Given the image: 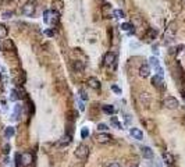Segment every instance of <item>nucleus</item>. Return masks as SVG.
Instances as JSON below:
<instances>
[{
  "instance_id": "dca6fc26",
  "label": "nucleus",
  "mask_w": 185,
  "mask_h": 167,
  "mask_svg": "<svg viewBox=\"0 0 185 167\" xmlns=\"http://www.w3.org/2000/svg\"><path fill=\"white\" fill-rule=\"evenodd\" d=\"M121 29H123V31H125V32H128V33H134V32H135L134 27L131 24H128V22H123V24H121Z\"/></svg>"
},
{
  "instance_id": "72a5a7b5",
  "label": "nucleus",
  "mask_w": 185,
  "mask_h": 167,
  "mask_svg": "<svg viewBox=\"0 0 185 167\" xmlns=\"http://www.w3.org/2000/svg\"><path fill=\"white\" fill-rule=\"evenodd\" d=\"M0 49H1V42H0Z\"/></svg>"
},
{
  "instance_id": "ddd939ff",
  "label": "nucleus",
  "mask_w": 185,
  "mask_h": 167,
  "mask_svg": "<svg viewBox=\"0 0 185 167\" xmlns=\"http://www.w3.org/2000/svg\"><path fill=\"white\" fill-rule=\"evenodd\" d=\"M129 134L132 135V138L138 139V141H141V139L143 138V132H142L139 128H131V130H129Z\"/></svg>"
},
{
  "instance_id": "c756f323",
  "label": "nucleus",
  "mask_w": 185,
  "mask_h": 167,
  "mask_svg": "<svg viewBox=\"0 0 185 167\" xmlns=\"http://www.w3.org/2000/svg\"><path fill=\"white\" fill-rule=\"evenodd\" d=\"M111 91L113 92H116V94H118V95H121V89L117 85H111Z\"/></svg>"
},
{
  "instance_id": "aec40b11",
  "label": "nucleus",
  "mask_w": 185,
  "mask_h": 167,
  "mask_svg": "<svg viewBox=\"0 0 185 167\" xmlns=\"http://www.w3.org/2000/svg\"><path fill=\"white\" fill-rule=\"evenodd\" d=\"M110 122H111V125H114L117 130H123V124L118 121V118L117 117H110Z\"/></svg>"
},
{
  "instance_id": "f03ea898",
  "label": "nucleus",
  "mask_w": 185,
  "mask_h": 167,
  "mask_svg": "<svg viewBox=\"0 0 185 167\" xmlns=\"http://www.w3.org/2000/svg\"><path fill=\"white\" fill-rule=\"evenodd\" d=\"M75 156L78 157V159H86L89 156V148L85 145V143H81V145H78L75 149Z\"/></svg>"
},
{
  "instance_id": "bb28decb",
  "label": "nucleus",
  "mask_w": 185,
  "mask_h": 167,
  "mask_svg": "<svg viewBox=\"0 0 185 167\" xmlns=\"http://www.w3.org/2000/svg\"><path fill=\"white\" fill-rule=\"evenodd\" d=\"M81 137H82V138H88L89 137V130L88 128H86V127H84V128H82V130H81Z\"/></svg>"
},
{
  "instance_id": "423d86ee",
  "label": "nucleus",
  "mask_w": 185,
  "mask_h": 167,
  "mask_svg": "<svg viewBox=\"0 0 185 167\" xmlns=\"http://www.w3.org/2000/svg\"><path fill=\"white\" fill-rule=\"evenodd\" d=\"M32 153L31 152H24V153H21V163L22 166H29V164L32 163Z\"/></svg>"
},
{
  "instance_id": "cd10ccee",
  "label": "nucleus",
  "mask_w": 185,
  "mask_h": 167,
  "mask_svg": "<svg viewBox=\"0 0 185 167\" xmlns=\"http://www.w3.org/2000/svg\"><path fill=\"white\" fill-rule=\"evenodd\" d=\"M17 99H18V95H17V91H16V89H11V94H10V100H13V102H16Z\"/></svg>"
},
{
  "instance_id": "7c9ffc66",
  "label": "nucleus",
  "mask_w": 185,
  "mask_h": 167,
  "mask_svg": "<svg viewBox=\"0 0 185 167\" xmlns=\"http://www.w3.org/2000/svg\"><path fill=\"white\" fill-rule=\"evenodd\" d=\"M45 35H48V36H53V35H54V31H52V29H46V31H45Z\"/></svg>"
},
{
  "instance_id": "6e6552de",
  "label": "nucleus",
  "mask_w": 185,
  "mask_h": 167,
  "mask_svg": "<svg viewBox=\"0 0 185 167\" xmlns=\"http://www.w3.org/2000/svg\"><path fill=\"white\" fill-rule=\"evenodd\" d=\"M152 85L155 86V88H163V85H164L163 75H159V74H156V75L152 78Z\"/></svg>"
},
{
  "instance_id": "9b49d317",
  "label": "nucleus",
  "mask_w": 185,
  "mask_h": 167,
  "mask_svg": "<svg viewBox=\"0 0 185 167\" xmlns=\"http://www.w3.org/2000/svg\"><path fill=\"white\" fill-rule=\"evenodd\" d=\"M86 84H88V86H89V88H92V89H95V91L100 89V82L97 81L96 78H93V77L88 78V81H86Z\"/></svg>"
},
{
  "instance_id": "6ab92c4d",
  "label": "nucleus",
  "mask_w": 185,
  "mask_h": 167,
  "mask_svg": "<svg viewBox=\"0 0 185 167\" xmlns=\"http://www.w3.org/2000/svg\"><path fill=\"white\" fill-rule=\"evenodd\" d=\"M156 35H157V32L155 29H149L148 33H146V42H152L156 38Z\"/></svg>"
},
{
  "instance_id": "0eeeda50",
  "label": "nucleus",
  "mask_w": 185,
  "mask_h": 167,
  "mask_svg": "<svg viewBox=\"0 0 185 167\" xmlns=\"http://www.w3.org/2000/svg\"><path fill=\"white\" fill-rule=\"evenodd\" d=\"M149 63H150V65L157 71L159 75H163V68L160 67V63L157 60V57H150V59H149Z\"/></svg>"
},
{
  "instance_id": "393cba45",
  "label": "nucleus",
  "mask_w": 185,
  "mask_h": 167,
  "mask_svg": "<svg viewBox=\"0 0 185 167\" xmlns=\"http://www.w3.org/2000/svg\"><path fill=\"white\" fill-rule=\"evenodd\" d=\"M113 14H114L117 18H124V17H125V13L123 11V10H114V11H113Z\"/></svg>"
},
{
  "instance_id": "2eb2a0df",
  "label": "nucleus",
  "mask_w": 185,
  "mask_h": 167,
  "mask_svg": "<svg viewBox=\"0 0 185 167\" xmlns=\"http://www.w3.org/2000/svg\"><path fill=\"white\" fill-rule=\"evenodd\" d=\"M73 68L75 70L77 73H81V71H84V68H85V64L82 63V61H74L73 63Z\"/></svg>"
},
{
  "instance_id": "b1692460",
  "label": "nucleus",
  "mask_w": 185,
  "mask_h": 167,
  "mask_svg": "<svg viewBox=\"0 0 185 167\" xmlns=\"http://www.w3.org/2000/svg\"><path fill=\"white\" fill-rule=\"evenodd\" d=\"M20 111H21V106H20V105H17V106H16V110H14V114H13V120H18Z\"/></svg>"
},
{
  "instance_id": "f3484780",
  "label": "nucleus",
  "mask_w": 185,
  "mask_h": 167,
  "mask_svg": "<svg viewBox=\"0 0 185 167\" xmlns=\"http://www.w3.org/2000/svg\"><path fill=\"white\" fill-rule=\"evenodd\" d=\"M14 134H16V130H14V127H7L6 130H4V137L7 139H10L11 137H14Z\"/></svg>"
},
{
  "instance_id": "a878e982",
  "label": "nucleus",
  "mask_w": 185,
  "mask_h": 167,
  "mask_svg": "<svg viewBox=\"0 0 185 167\" xmlns=\"http://www.w3.org/2000/svg\"><path fill=\"white\" fill-rule=\"evenodd\" d=\"M109 130V127H107V124H103V122H100V124H97V131H100V132H103V131H107Z\"/></svg>"
},
{
  "instance_id": "a211bd4d",
  "label": "nucleus",
  "mask_w": 185,
  "mask_h": 167,
  "mask_svg": "<svg viewBox=\"0 0 185 167\" xmlns=\"http://www.w3.org/2000/svg\"><path fill=\"white\" fill-rule=\"evenodd\" d=\"M103 111H105L106 114H109V116H113V114L116 113V109H114V106H111V105H105V106H103Z\"/></svg>"
},
{
  "instance_id": "20e7f679",
  "label": "nucleus",
  "mask_w": 185,
  "mask_h": 167,
  "mask_svg": "<svg viewBox=\"0 0 185 167\" xmlns=\"http://www.w3.org/2000/svg\"><path fill=\"white\" fill-rule=\"evenodd\" d=\"M116 63V53H113V52H109V53H106L105 57H103V65L106 67H110Z\"/></svg>"
},
{
  "instance_id": "473e14b6",
  "label": "nucleus",
  "mask_w": 185,
  "mask_h": 167,
  "mask_svg": "<svg viewBox=\"0 0 185 167\" xmlns=\"http://www.w3.org/2000/svg\"><path fill=\"white\" fill-rule=\"evenodd\" d=\"M109 167H121V166H120V164H118V163H111Z\"/></svg>"
},
{
  "instance_id": "39448f33",
  "label": "nucleus",
  "mask_w": 185,
  "mask_h": 167,
  "mask_svg": "<svg viewBox=\"0 0 185 167\" xmlns=\"http://www.w3.org/2000/svg\"><path fill=\"white\" fill-rule=\"evenodd\" d=\"M96 141L99 143H109L111 141V135H109L107 132H97Z\"/></svg>"
},
{
  "instance_id": "1a4fd4ad",
  "label": "nucleus",
  "mask_w": 185,
  "mask_h": 167,
  "mask_svg": "<svg viewBox=\"0 0 185 167\" xmlns=\"http://www.w3.org/2000/svg\"><path fill=\"white\" fill-rule=\"evenodd\" d=\"M22 14H25V16H32L33 13H35V6H33L32 3H27L22 6Z\"/></svg>"
},
{
  "instance_id": "c85d7f7f",
  "label": "nucleus",
  "mask_w": 185,
  "mask_h": 167,
  "mask_svg": "<svg viewBox=\"0 0 185 167\" xmlns=\"http://www.w3.org/2000/svg\"><path fill=\"white\" fill-rule=\"evenodd\" d=\"M79 95H81V99H82V100H88V95H86V92H85L84 89L79 91Z\"/></svg>"
},
{
  "instance_id": "2f4dec72",
  "label": "nucleus",
  "mask_w": 185,
  "mask_h": 167,
  "mask_svg": "<svg viewBox=\"0 0 185 167\" xmlns=\"http://www.w3.org/2000/svg\"><path fill=\"white\" fill-rule=\"evenodd\" d=\"M78 106H79V110H81V111H84V110H85V106H84V103H82V102L78 103Z\"/></svg>"
},
{
  "instance_id": "4be33fe9",
  "label": "nucleus",
  "mask_w": 185,
  "mask_h": 167,
  "mask_svg": "<svg viewBox=\"0 0 185 167\" xmlns=\"http://www.w3.org/2000/svg\"><path fill=\"white\" fill-rule=\"evenodd\" d=\"M163 159L166 160V163L167 164L174 163V157H173V155H170V153H163Z\"/></svg>"
},
{
  "instance_id": "412c9836",
  "label": "nucleus",
  "mask_w": 185,
  "mask_h": 167,
  "mask_svg": "<svg viewBox=\"0 0 185 167\" xmlns=\"http://www.w3.org/2000/svg\"><path fill=\"white\" fill-rule=\"evenodd\" d=\"M7 33H8V29L6 25L3 24H0V39H3V38L7 36Z\"/></svg>"
},
{
  "instance_id": "5701e85b",
  "label": "nucleus",
  "mask_w": 185,
  "mask_h": 167,
  "mask_svg": "<svg viewBox=\"0 0 185 167\" xmlns=\"http://www.w3.org/2000/svg\"><path fill=\"white\" fill-rule=\"evenodd\" d=\"M13 16H14V13L10 11V10H7V11H3V13H1V18H4V20H8V18H11Z\"/></svg>"
},
{
  "instance_id": "9d476101",
  "label": "nucleus",
  "mask_w": 185,
  "mask_h": 167,
  "mask_svg": "<svg viewBox=\"0 0 185 167\" xmlns=\"http://www.w3.org/2000/svg\"><path fill=\"white\" fill-rule=\"evenodd\" d=\"M139 75L142 78H148L150 75V65L149 64H142L139 67Z\"/></svg>"
},
{
  "instance_id": "f8f14e48",
  "label": "nucleus",
  "mask_w": 185,
  "mask_h": 167,
  "mask_svg": "<svg viewBox=\"0 0 185 167\" xmlns=\"http://www.w3.org/2000/svg\"><path fill=\"white\" fill-rule=\"evenodd\" d=\"M174 32H175V28H174V24H171L164 33V41H167V42L171 41V39L174 38Z\"/></svg>"
},
{
  "instance_id": "4468645a",
  "label": "nucleus",
  "mask_w": 185,
  "mask_h": 167,
  "mask_svg": "<svg viewBox=\"0 0 185 167\" xmlns=\"http://www.w3.org/2000/svg\"><path fill=\"white\" fill-rule=\"evenodd\" d=\"M141 151H142V156H143L145 159H152L153 157V151L149 146H143Z\"/></svg>"
},
{
  "instance_id": "7ed1b4c3",
  "label": "nucleus",
  "mask_w": 185,
  "mask_h": 167,
  "mask_svg": "<svg viewBox=\"0 0 185 167\" xmlns=\"http://www.w3.org/2000/svg\"><path fill=\"white\" fill-rule=\"evenodd\" d=\"M178 106H180V102H178L175 98H173V96H169V98L164 99V107L166 109H169V110H175Z\"/></svg>"
},
{
  "instance_id": "f257e3e1",
  "label": "nucleus",
  "mask_w": 185,
  "mask_h": 167,
  "mask_svg": "<svg viewBox=\"0 0 185 167\" xmlns=\"http://www.w3.org/2000/svg\"><path fill=\"white\" fill-rule=\"evenodd\" d=\"M59 11L56 10H46L43 13V21L49 25H56L59 22Z\"/></svg>"
}]
</instances>
